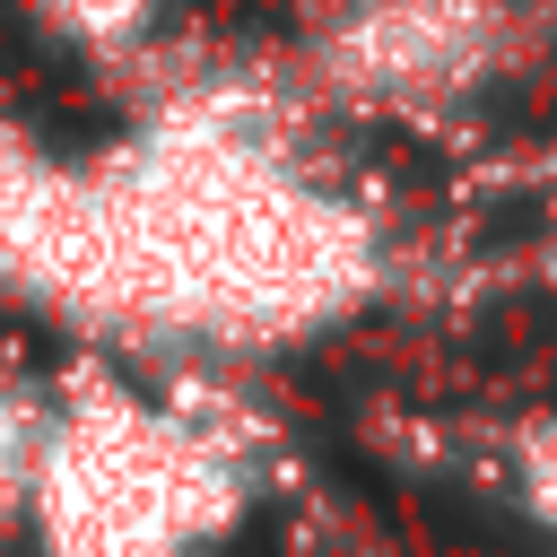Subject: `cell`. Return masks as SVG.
<instances>
[{
    "label": "cell",
    "instance_id": "cell-1",
    "mask_svg": "<svg viewBox=\"0 0 557 557\" xmlns=\"http://www.w3.org/2000/svg\"><path fill=\"white\" fill-rule=\"evenodd\" d=\"M505 0H305V78L357 113H444L505 70Z\"/></svg>",
    "mask_w": 557,
    "mask_h": 557
},
{
    "label": "cell",
    "instance_id": "cell-2",
    "mask_svg": "<svg viewBox=\"0 0 557 557\" xmlns=\"http://www.w3.org/2000/svg\"><path fill=\"white\" fill-rule=\"evenodd\" d=\"M35 470H44V400L0 374V540L35 522Z\"/></svg>",
    "mask_w": 557,
    "mask_h": 557
},
{
    "label": "cell",
    "instance_id": "cell-3",
    "mask_svg": "<svg viewBox=\"0 0 557 557\" xmlns=\"http://www.w3.org/2000/svg\"><path fill=\"white\" fill-rule=\"evenodd\" d=\"M35 17H52L70 44H96V52H131V44H148V26H157V9L165 0H26Z\"/></svg>",
    "mask_w": 557,
    "mask_h": 557
},
{
    "label": "cell",
    "instance_id": "cell-4",
    "mask_svg": "<svg viewBox=\"0 0 557 557\" xmlns=\"http://www.w3.org/2000/svg\"><path fill=\"white\" fill-rule=\"evenodd\" d=\"M513 496H522V513L557 540V418H540V426L513 444Z\"/></svg>",
    "mask_w": 557,
    "mask_h": 557
}]
</instances>
